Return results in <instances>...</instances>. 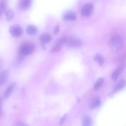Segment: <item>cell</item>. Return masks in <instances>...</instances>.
<instances>
[{"label":"cell","mask_w":126,"mask_h":126,"mask_svg":"<svg viewBox=\"0 0 126 126\" xmlns=\"http://www.w3.org/2000/svg\"><path fill=\"white\" fill-rule=\"evenodd\" d=\"M35 49L34 43L30 41H24L20 44L17 52L25 56L32 53Z\"/></svg>","instance_id":"cell-1"},{"label":"cell","mask_w":126,"mask_h":126,"mask_svg":"<svg viewBox=\"0 0 126 126\" xmlns=\"http://www.w3.org/2000/svg\"><path fill=\"white\" fill-rule=\"evenodd\" d=\"M109 44L110 48L112 51H117L123 46V41L122 38L119 35H115L110 39Z\"/></svg>","instance_id":"cell-2"},{"label":"cell","mask_w":126,"mask_h":126,"mask_svg":"<svg viewBox=\"0 0 126 126\" xmlns=\"http://www.w3.org/2000/svg\"><path fill=\"white\" fill-rule=\"evenodd\" d=\"M83 44V42L81 39L76 36H72L68 37L65 45L67 47L74 48L81 47Z\"/></svg>","instance_id":"cell-3"},{"label":"cell","mask_w":126,"mask_h":126,"mask_svg":"<svg viewBox=\"0 0 126 126\" xmlns=\"http://www.w3.org/2000/svg\"><path fill=\"white\" fill-rule=\"evenodd\" d=\"M9 32L13 36L17 37L21 36L23 32L22 27L19 25L13 24L9 28Z\"/></svg>","instance_id":"cell-4"},{"label":"cell","mask_w":126,"mask_h":126,"mask_svg":"<svg viewBox=\"0 0 126 126\" xmlns=\"http://www.w3.org/2000/svg\"><path fill=\"white\" fill-rule=\"evenodd\" d=\"M94 9L93 5L91 3H87L84 5L81 10V14L84 16L88 17L91 15Z\"/></svg>","instance_id":"cell-5"},{"label":"cell","mask_w":126,"mask_h":126,"mask_svg":"<svg viewBox=\"0 0 126 126\" xmlns=\"http://www.w3.org/2000/svg\"><path fill=\"white\" fill-rule=\"evenodd\" d=\"M52 38L51 35L49 33L46 32L41 34L39 36V40L42 44H46L49 43Z\"/></svg>","instance_id":"cell-6"},{"label":"cell","mask_w":126,"mask_h":126,"mask_svg":"<svg viewBox=\"0 0 126 126\" xmlns=\"http://www.w3.org/2000/svg\"><path fill=\"white\" fill-rule=\"evenodd\" d=\"M101 103L100 98L98 97L95 96L91 99L89 103V106L91 108L94 109L99 107Z\"/></svg>","instance_id":"cell-7"},{"label":"cell","mask_w":126,"mask_h":126,"mask_svg":"<svg viewBox=\"0 0 126 126\" xmlns=\"http://www.w3.org/2000/svg\"><path fill=\"white\" fill-rule=\"evenodd\" d=\"M9 72L8 70L3 71L0 75V85L2 86L4 85L7 81L9 76Z\"/></svg>","instance_id":"cell-8"},{"label":"cell","mask_w":126,"mask_h":126,"mask_svg":"<svg viewBox=\"0 0 126 126\" xmlns=\"http://www.w3.org/2000/svg\"><path fill=\"white\" fill-rule=\"evenodd\" d=\"M77 16L75 12L70 11L65 13L63 16L64 20L66 21H74L76 20Z\"/></svg>","instance_id":"cell-9"},{"label":"cell","mask_w":126,"mask_h":126,"mask_svg":"<svg viewBox=\"0 0 126 126\" xmlns=\"http://www.w3.org/2000/svg\"><path fill=\"white\" fill-rule=\"evenodd\" d=\"M32 2L31 0H20L18 3L19 6L22 10H26L30 7Z\"/></svg>","instance_id":"cell-10"},{"label":"cell","mask_w":126,"mask_h":126,"mask_svg":"<svg viewBox=\"0 0 126 126\" xmlns=\"http://www.w3.org/2000/svg\"><path fill=\"white\" fill-rule=\"evenodd\" d=\"M82 126H91L92 120L91 117L88 115H85L81 119Z\"/></svg>","instance_id":"cell-11"},{"label":"cell","mask_w":126,"mask_h":126,"mask_svg":"<svg viewBox=\"0 0 126 126\" xmlns=\"http://www.w3.org/2000/svg\"><path fill=\"white\" fill-rule=\"evenodd\" d=\"M16 84V83L14 82L8 86L4 93L3 96L5 98H6L9 97L13 91Z\"/></svg>","instance_id":"cell-12"},{"label":"cell","mask_w":126,"mask_h":126,"mask_svg":"<svg viewBox=\"0 0 126 126\" xmlns=\"http://www.w3.org/2000/svg\"><path fill=\"white\" fill-rule=\"evenodd\" d=\"M38 29L37 27L34 25L30 24L28 25L26 28L27 33L30 35L36 34L37 32Z\"/></svg>","instance_id":"cell-13"},{"label":"cell","mask_w":126,"mask_h":126,"mask_svg":"<svg viewBox=\"0 0 126 126\" xmlns=\"http://www.w3.org/2000/svg\"><path fill=\"white\" fill-rule=\"evenodd\" d=\"M5 19L7 21H9L13 18L14 13L13 10L10 8L6 9L4 12Z\"/></svg>","instance_id":"cell-14"},{"label":"cell","mask_w":126,"mask_h":126,"mask_svg":"<svg viewBox=\"0 0 126 126\" xmlns=\"http://www.w3.org/2000/svg\"><path fill=\"white\" fill-rule=\"evenodd\" d=\"M126 84V81L124 79H122L116 85L113 89V91L116 92L124 87Z\"/></svg>","instance_id":"cell-15"},{"label":"cell","mask_w":126,"mask_h":126,"mask_svg":"<svg viewBox=\"0 0 126 126\" xmlns=\"http://www.w3.org/2000/svg\"><path fill=\"white\" fill-rule=\"evenodd\" d=\"M94 59L100 66H102L104 64V58L103 56L100 54L99 53L96 54L94 57Z\"/></svg>","instance_id":"cell-16"},{"label":"cell","mask_w":126,"mask_h":126,"mask_svg":"<svg viewBox=\"0 0 126 126\" xmlns=\"http://www.w3.org/2000/svg\"><path fill=\"white\" fill-rule=\"evenodd\" d=\"M68 37L66 36H62L59 38L56 41L55 44L62 47L65 45L67 40Z\"/></svg>","instance_id":"cell-17"},{"label":"cell","mask_w":126,"mask_h":126,"mask_svg":"<svg viewBox=\"0 0 126 126\" xmlns=\"http://www.w3.org/2000/svg\"><path fill=\"white\" fill-rule=\"evenodd\" d=\"M122 69L121 67L118 68L114 70L111 75L112 79L114 80H116L121 74Z\"/></svg>","instance_id":"cell-18"},{"label":"cell","mask_w":126,"mask_h":126,"mask_svg":"<svg viewBox=\"0 0 126 126\" xmlns=\"http://www.w3.org/2000/svg\"><path fill=\"white\" fill-rule=\"evenodd\" d=\"M7 2L6 0H2L0 1V16L5 11L7 6Z\"/></svg>","instance_id":"cell-19"},{"label":"cell","mask_w":126,"mask_h":126,"mask_svg":"<svg viewBox=\"0 0 126 126\" xmlns=\"http://www.w3.org/2000/svg\"><path fill=\"white\" fill-rule=\"evenodd\" d=\"M104 80V79L102 78H98L96 80L94 85V89L95 90L98 89L103 84Z\"/></svg>","instance_id":"cell-20"},{"label":"cell","mask_w":126,"mask_h":126,"mask_svg":"<svg viewBox=\"0 0 126 126\" xmlns=\"http://www.w3.org/2000/svg\"><path fill=\"white\" fill-rule=\"evenodd\" d=\"M11 126H29L27 124L23 122H17L14 123Z\"/></svg>","instance_id":"cell-21"},{"label":"cell","mask_w":126,"mask_h":126,"mask_svg":"<svg viewBox=\"0 0 126 126\" xmlns=\"http://www.w3.org/2000/svg\"><path fill=\"white\" fill-rule=\"evenodd\" d=\"M60 30V27L59 25H56L54 27L53 31V33L54 34H57L59 32Z\"/></svg>","instance_id":"cell-22"},{"label":"cell","mask_w":126,"mask_h":126,"mask_svg":"<svg viewBox=\"0 0 126 126\" xmlns=\"http://www.w3.org/2000/svg\"><path fill=\"white\" fill-rule=\"evenodd\" d=\"M67 115L65 114L61 118L60 121V125H62L63 123L67 117Z\"/></svg>","instance_id":"cell-23"}]
</instances>
